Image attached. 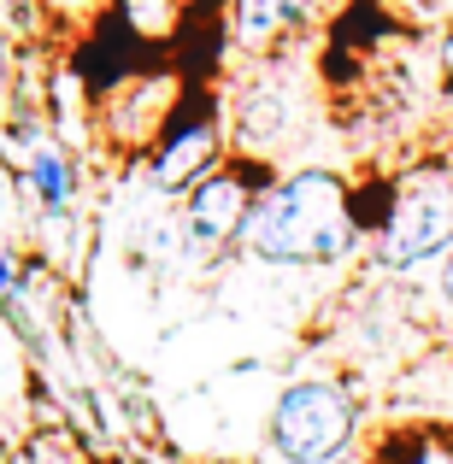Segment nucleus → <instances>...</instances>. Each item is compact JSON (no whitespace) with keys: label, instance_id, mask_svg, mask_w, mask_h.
I'll return each mask as SVG.
<instances>
[{"label":"nucleus","instance_id":"1","mask_svg":"<svg viewBox=\"0 0 453 464\" xmlns=\"http://www.w3.org/2000/svg\"><path fill=\"white\" fill-rule=\"evenodd\" d=\"M359 241L365 224L348 177H336L324 165L265 182L248 212V229H241V247L260 265H283V271H330V265L353 259Z\"/></svg>","mask_w":453,"mask_h":464},{"label":"nucleus","instance_id":"2","mask_svg":"<svg viewBox=\"0 0 453 464\" xmlns=\"http://www.w3.org/2000/svg\"><path fill=\"white\" fill-rule=\"evenodd\" d=\"M453 253V165H419L395 182L383 218L371 224V265L407 276Z\"/></svg>","mask_w":453,"mask_h":464},{"label":"nucleus","instance_id":"3","mask_svg":"<svg viewBox=\"0 0 453 464\" xmlns=\"http://www.w3.org/2000/svg\"><path fill=\"white\" fill-rule=\"evenodd\" d=\"M359 400L336 376H300L271 406V453L283 464H336L353 453Z\"/></svg>","mask_w":453,"mask_h":464},{"label":"nucleus","instance_id":"4","mask_svg":"<svg viewBox=\"0 0 453 464\" xmlns=\"http://www.w3.org/2000/svg\"><path fill=\"white\" fill-rule=\"evenodd\" d=\"M260 165H218L182 194V236L194 253H224L241 241L248 212L260 200Z\"/></svg>","mask_w":453,"mask_h":464},{"label":"nucleus","instance_id":"5","mask_svg":"<svg viewBox=\"0 0 453 464\" xmlns=\"http://www.w3.org/2000/svg\"><path fill=\"white\" fill-rule=\"evenodd\" d=\"M218 165H224V124L206 112V118H177V124L159 136L148 177H153L159 194H177L182 200V194H189L206 170H218Z\"/></svg>","mask_w":453,"mask_h":464},{"label":"nucleus","instance_id":"6","mask_svg":"<svg viewBox=\"0 0 453 464\" xmlns=\"http://www.w3.org/2000/svg\"><path fill=\"white\" fill-rule=\"evenodd\" d=\"M171 106H177V82L171 77H130L106 94L101 106V124L106 141L118 148H153V136L171 130Z\"/></svg>","mask_w":453,"mask_h":464},{"label":"nucleus","instance_id":"7","mask_svg":"<svg viewBox=\"0 0 453 464\" xmlns=\"http://www.w3.org/2000/svg\"><path fill=\"white\" fill-rule=\"evenodd\" d=\"M336 0H230V42L241 53H283L295 35H306Z\"/></svg>","mask_w":453,"mask_h":464},{"label":"nucleus","instance_id":"8","mask_svg":"<svg viewBox=\"0 0 453 464\" xmlns=\"http://www.w3.org/2000/svg\"><path fill=\"white\" fill-rule=\"evenodd\" d=\"M18 188L35 200V212H42L47 224H65L71 206H77V194H83L77 153H71L65 141H54V136H30V148L18 159Z\"/></svg>","mask_w":453,"mask_h":464},{"label":"nucleus","instance_id":"9","mask_svg":"<svg viewBox=\"0 0 453 464\" xmlns=\"http://www.w3.org/2000/svg\"><path fill=\"white\" fill-rule=\"evenodd\" d=\"M182 6H189V0H113V12L136 35H171L182 24Z\"/></svg>","mask_w":453,"mask_h":464},{"label":"nucleus","instance_id":"10","mask_svg":"<svg viewBox=\"0 0 453 464\" xmlns=\"http://www.w3.org/2000/svg\"><path fill=\"white\" fill-rule=\"evenodd\" d=\"M400 464H453V447L448 441H419Z\"/></svg>","mask_w":453,"mask_h":464},{"label":"nucleus","instance_id":"11","mask_svg":"<svg viewBox=\"0 0 453 464\" xmlns=\"http://www.w3.org/2000/svg\"><path fill=\"white\" fill-rule=\"evenodd\" d=\"M12 206H18V182H12L6 165H0V241H6V229H12Z\"/></svg>","mask_w":453,"mask_h":464},{"label":"nucleus","instance_id":"12","mask_svg":"<svg viewBox=\"0 0 453 464\" xmlns=\"http://www.w3.org/2000/svg\"><path fill=\"white\" fill-rule=\"evenodd\" d=\"M442 295L453 300V253H448V259H442Z\"/></svg>","mask_w":453,"mask_h":464},{"label":"nucleus","instance_id":"13","mask_svg":"<svg viewBox=\"0 0 453 464\" xmlns=\"http://www.w3.org/2000/svg\"><path fill=\"white\" fill-rule=\"evenodd\" d=\"M424 12H453V0H419Z\"/></svg>","mask_w":453,"mask_h":464},{"label":"nucleus","instance_id":"14","mask_svg":"<svg viewBox=\"0 0 453 464\" xmlns=\"http://www.w3.org/2000/svg\"><path fill=\"white\" fill-rule=\"evenodd\" d=\"M0 464H6V453H0Z\"/></svg>","mask_w":453,"mask_h":464}]
</instances>
